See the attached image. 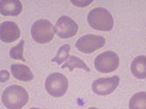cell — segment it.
<instances>
[{
	"label": "cell",
	"mask_w": 146,
	"mask_h": 109,
	"mask_svg": "<svg viewBox=\"0 0 146 109\" xmlns=\"http://www.w3.org/2000/svg\"><path fill=\"white\" fill-rule=\"evenodd\" d=\"M25 42L22 40L16 46L13 47L10 49L9 55L10 57L16 60L25 61L23 57V50Z\"/></svg>",
	"instance_id": "2e32d148"
},
{
	"label": "cell",
	"mask_w": 146,
	"mask_h": 109,
	"mask_svg": "<svg viewBox=\"0 0 146 109\" xmlns=\"http://www.w3.org/2000/svg\"><path fill=\"white\" fill-rule=\"evenodd\" d=\"M120 79L117 75L110 78H100L94 81L92 89L95 94L106 96L112 93L119 85Z\"/></svg>",
	"instance_id": "ba28073f"
},
{
	"label": "cell",
	"mask_w": 146,
	"mask_h": 109,
	"mask_svg": "<svg viewBox=\"0 0 146 109\" xmlns=\"http://www.w3.org/2000/svg\"><path fill=\"white\" fill-rule=\"evenodd\" d=\"M105 43V39L102 36L86 35L77 40L76 47L82 53L92 54L103 47Z\"/></svg>",
	"instance_id": "8992f818"
},
{
	"label": "cell",
	"mask_w": 146,
	"mask_h": 109,
	"mask_svg": "<svg viewBox=\"0 0 146 109\" xmlns=\"http://www.w3.org/2000/svg\"><path fill=\"white\" fill-rule=\"evenodd\" d=\"M18 25L12 21H5L0 24V39L5 43L16 41L20 36Z\"/></svg>",
	"instance_id": "9c48e42d"
},
{
	"label": "cell",
	"mask_w": 146,
	"mask_h": 109,
	"mask_svg": "<svg viewBox=\"0 0 146 109\" xmlns=\"http://www.w3.org/2000/svg\"><path fill=\"white\" fill-rule=\"evenodd\" d=\"M119 65V58L112 51H106L97 56L94 60L96 69L101 73H111L115 71Z\"/></svg>",
	"instance_id": "5b68a950"
},
{
	"label": "cell",
	"mask_w": 146,
	"mask_h": 109,
	"mask_svg": "<svg viewBox=\"0 0 146 109\" xmlns=\"http://www.w3.org/2000/svg\"><path fill=\"white\" fill-rule=\"evenodd\" d=\"M88 109H98L97 108H88Z\"/></svg>",
	"instance_id": "ac0fdd59"
},
{
	"label": "cell",
	"mask_w": 146,
	"mask_h": 109,
	"mask_svg": "<svg viewBox=\"0 0 146 109\" xmlns=\"http://www.w3.org/2000/svg\"><path fill=\"white\" fill-rule=\"evenodd\" d=\"M22 10V5L19 0H1L0 13L5 16H15Z\"/></svg>",
	"instance_id": "30bf717a"
},
{
	"label": "cell",
	"mask_w": 146,
	"mask_h": 109,
	"mask_svg": "<svg viewBox=\"0 0 146 109\" xmlns=\"http://www.w3.org/2000/svg\"><path fill=\"white\" fill-rule=\"evenodd\" d=\"M9 78V73L6 70H1L0 71V82H4L7 81Z\"/></svg>",
	"instance_id": "e0dca14e"
},
{
	"label": "cell",
	"mask_w": 146,
	"mask_h": 109,
	"mask_svg": "<svg viewBox=\"0 0 146 109\" xmlns=\"http://www.w3.org/2000/svg\"><path fill=\"white\" fill-rule=\"evenodd\" d=\"M131 69L135 77L141 79H146V56L140 55L135 57L131 63Z\"/></svg>",
	"instance_id": "7c38bea8"
},
{
	"label": "cell",
	"mask_w": 146,
	"mask_h": 109,
	"mask_svg": "<svg viewBox=\"0 0 146 109\" xmlns=\"http://www.w3.org/2000/svg\"><path fill=\"white\" fill-rule=\"evenodd\" d=\"M31 32L35 42L40 44H46L50 42L54 38L55 30L49 21L40 19L33 23Z\"/></svg>",
	"instance_id": "3957f363"
},
{
	"label": "cell",
	"mask_w": 146,
	"mask_h": 109,
	"mask_svg": "<svg viewBox=\"0 0 146 109\" xmlns=\"http://www.w3.org/2000/svg\"><path fill=\"white\" fill-rule=\"evenodd\" d=\"M54 28L59 37L68 38L75 36L78 31V26L70 17L63 15L58 19Z\"/></svg>",
	"instance_id": "52a82bcc"
},
{
	"label": "cell",
	"mask_w": 146,
	"mask_h": 109,
	"mask_svg": "<svg viewBox=\"0 0 146 109\" xmlns=\"http://www.w3.org/2000/svg\"><path fill=\"white\" fill-rule=\"evenodd\" d=\"M88 20L90 26L98 30L109 31L114 25L113 17L109 11L102 7L95 8L88 14Z\"/></svg>",
	"instance_id": "7a4b0ae2"
},
{
	"label": "cell",
	"mask_w": 146,
	"mask_h": 109,
	"mask_svg": "<svg viewBox=\"0 0 146 109\" xmlns=\"http://www.w3.org/2000/svg\"><path fill=\"white\" fill-rule=\"evenodd\" d=\"M45 86L46 91L50 96L60 97L66 94L68 88V81L62 74L54 73L47 77Z\"/></svg>",
	"instance_id": "277c9868"
},
{
	"label": "cell",
	"mask_w": 146,
	"mask_h": 109,
	"mask_svg": "<svg viewBox=\"0 0 146 109\" xmlns=\"http://www.w3.org/2000/svg\"><path fill=\"white\" fill-rule=\"evenodd\" d=\"M70 49V45L68 44L61 46L58 50L56 56L52 59L51 61L55 62L58 65H60L68 58Z\"/></svg>",
	"instance_id": "9a60e30c"
},
{
	"label": "cell",
	"mask_w": 146,
	"mask_h": 109,
	"mask_svg": "<svg viewBox=\"0 0 146 109\" xmlns=\"http://www.w3.org/2000/svg\"><path fill=\"white\" fill-rule=\"evenodd\" d=\"M67 60L66 62L62 66V68H68L69 70L72 71L74 69L78 68L84 69L87 72H90V69L87 65L79 57L75 56L70 55Z\"/></svg>",
	"instance_id": "4fadbf2b"
},
{
	"label": "cell",
	"mask_w": 146,
	"mask_h": 109,
	"mask_svg": "<svg viewBox=\"0 0 146 109\" xmlns=\"http://www.w3.org/2000/svg\"><path fill=\"white\" fill-rule=\"evenodd\" d=\"M29 109H41L38 108H30Z\"/></svg>",
	"instance_id": "d6986e66"
},
{
	"label": "cell",
	"mask_w": 146,
	"mask_h": 109,
	"mask_svg": "<svg viewBox=\"0 0 146 109\" xmlns=\"http://www.w3.org/2000/svg\"><path fill=\"white\" fill-rule=\"evenodd\" d=\"M29 95L21 86L13 85L7 87L2 95L3 105L9 109H21L27 103Z\"/></svg>",
	"instance_id": "6da1fadb"
},
{
	"label": "cell",
	"mask_w": 146,
	"mask_h": 109,
	"mask_svg": "<svg viewBox=\"0 0 146 109\" xmlns=\"http://www.w3.org/2000/svg\"><path fill=\"white\" fill-rule=\"evenodd\" d=\"M129 109H146V92H141L135 94L130 98Z\"/></svg>",
	"instance_id": "5bb4252c"
},
{
	"label": "cell",
	"mask_w": 146,
	"mask_h": 109,
	"mask_svg": "<svg viewBox=\"0 0 146 109\" xmlns=\"http://www.w3.org/2000/svg\"><path fill=\"white\" fill-rule=\"evenodd\" d=\"M11 71L13 75L19 80L30 81L33 78V75L29 67L20 63H14L11 66Z\"/></svg>",
	"instance_id": "8fae6325"
}]
</instances>
